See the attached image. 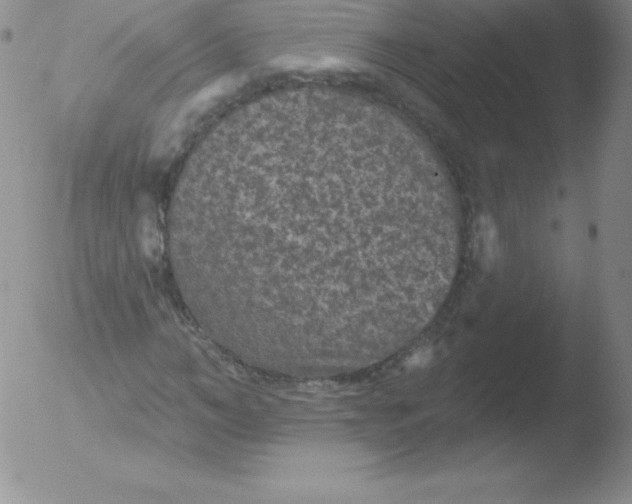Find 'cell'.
Masks as SVG:
<instances>
[{
    "label": "cell",
    "instance_id": "6da1fadb",
    "mask_svg": "<svg viewBox=\"0 0 632 504\" xmlns=\"http://www.w3.org/2000/svg\"><path fill=\"white\" fill-rule=\"evenodd\" d=\"M243 132L208 152L169 237L214 341L309 379L402 350L445 301L460 249L407 149L387 133Z\"/></svg>",
    "mask_w": 632,
    "mask_h": 504
},
{
    "label": "cell",
    "instance_id": "7a4b0ae2",
    "mask_svg": "<svg viewBox=\"0 0 632 504\" xmlns=\"http://www.w3.org/2000/svg\"><path fill=\"white\" fill-rule=\"evenodd\" d=\"M479 242L483 259L492 262L498 253V238L494 223L490 218L483 217L479 224Z\"/></svg>",
    "mask_w": 632,
    "mask_h": 504
}]
</instances>
